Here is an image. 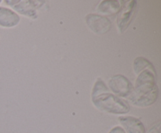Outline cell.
Here are the masks:
<instances>
[{
	"mask_svg": "<svg viewBox=\"0 0 161 133\" xmlns=\"http://www.w3.org/2000/svg\"><path fill=\"white\" fill-rule=\"evenodd\" d=\"M5 3L11 6L16 12L29 18H37V9L42 6L44 1H32V0H6Z\"/></svg>",
	"mask_w": 161,
	"mask_h": 133,
	"instance_id": "3",
	"label": "cell"
},
{
	"mask_svg": "<svg viewBox=\"0 0 161 133\" xmlns=\"http://www.w3.org/2000/svg\"><path fill=\"white\" fill-rule=\"evenodd\" d=\"M85 20L90 29L98 35L106 34L112 28L111 20L105 16L90 13L86 16Z\"/></svg>",
	"mask_w": 161,
	"mask_h": 133,
	"instance_id": "5",
	"label": "cell"
},
{
	"mask_svg": "<svg viewBox=\"0 0 161 133\" xmlns=\"http://www.w3.org/2000/svg\"><path fill=\"white\" fill-rule=\"evenodd\" d=\"M134 71L136 74H139L141 72L144 71L146 70H149L154 74H156L155 67H153L152 63L147 59L146 58L142 57V56H139L137 57L134 61L133 64Z\"/></svg>",
	"mask_w": 161,
	"mask_h": 133,
	"instance_id": "10",
	"label": "cell"
},
{
	"mask_svg": "<svg viewBox=\"0 0 161 133\" xmlns=\"http://www.w3.org/2000/svg\"><path fill=\"white\" fill-rule=\"evenodd\" d=\"M108 86L114 95L119 98H127L134 89L128 78L122 74L113 75L108 81Z\"/></svg>",
	"mask_w": 161,
	"mask_h": 133,
	"instance_id": "4",
	"label": "cell"
},
{
	"mask_svg": "<svg viewBox=\"0 0 161 133\" xmlns=\"http://www.w3.org/2000/svg\"><path fill=\"white\" fill-rule=\"evenodd\" d=\"M108 133H126L121 126H115L108 131Z\"/></svg>",
	"mask_w": 161,
	"mask_h": 133,
	"instance_id": "12",
	"label": "cell"
},
{
	"mask_svg": "<svg viewBox=\"0 0 161 133\" xmlns=\"http://www.w3.org/2000/svg\"><path fill=\"white\" fill-rule=\"evenodd\" d=\"M92 103L99 110L108 114L124 116L130 111V106L126 100L109 92L92 99Z\"/></svg>",
	"mask_w": 161,
	"mask_h": 133,
	"instance_id": "2",
	"label": "cell"
},
{
	"mask_svg": "<svg viewBox=\"0 0 161 133\" xmlns=\"http://www.w3.org/2000/svg\"><path fill=\"white\" fill-rule=\"evenodd\" d=\"M137 6L136 1H127L125 2V4L121 6L120 13L117 20L118 28L121 33L125 31L128 26L130 25L134 14H135V9Z\"/></svg>",
	"mask_w": 161,
	"mask_h": 133,
	"instance_id": "6",
	"label": "cell"
},
{
	"mask_svg": "<svg viewBox=\"0 0 161 133\" xmlns=\"http://www.w3.org/2000/svg\"><path fill=\"white\" fill-rule=\"evenodd\" d=\"M2 3V1H1V0H0V3Z\"/></svg>",
	"mask_w": 161,
	"mask_h": 133,
	"instance_id": "14",
	"label": "cell"
},
{
	"mask_svg": "<svg viewBox=\"0 0 161 133\" xmlns=\"http://www.w3.org/2000/svg\"><path fill=\"white\" fill-rule=\"evenodd\" d=\"M106 92H108V88L107 87L103 80L98 78L96 80L94 87H93L92 92H91V98L94 99L98 95H102V94L106 93Z\"/></svg>",
	"mask_w": 161,
	"mask_h": 133,
	"instance_id": "11",
	"label": "cell"
},
{
	"mask_svg": "<svg viewBox=\"0 0 161 133\" xmlns=\"http://www.w3.org/2000/svg\"><path fill=\"white\" fill-rule=\"evenodd\" d=\"M118 0H105L102 1L97 6V11L105 15L116 14L120 10L122 5Z\"/></svg>",
	"mask_w": 161,
	"mask_h": 133,
	"instance_id": "9",
	"label": "cell"
},
{
	"mask_svg": "<svg viewBox=\"0 0 161 133\" xmlns=\"http://www.w3.org/2000/svg\"><path fill=\"white\" fill-rule=\"evenodd\" d=\"M148 133H160V123L157 125H155L154 127H153L149 131Z\"/></svg>",
	"mask_w": 161,
	"mask_h": 133,
	"instance_id": "13",
	"label": "cell"
},
{
	"mask_svg": "<svg viewBox=\"0 0 161 133\" xmlns=\"http://www.w3.org/2000/svg\"><path fill=\"white\" fill-rule=\"evenodd\" d=\"M159 89L156 83V74L146 70L138 74L135 85L127 97L130 103L138 107H148L158 99Z\"/></svg>",
	"mask_w": 161,
	"mask_h": 133,
	"instance_id": "1",
	"label": "cell"
},
{
	"mask_svg": "<svg viewBox=\"0 0 161 133\" xmlns=\"http://www.w3.org/2000/svg\"><path fill=\"white\" fill-rule=\"evenodd\" d=\"M20 17L17 13L9 8L0 6V27L10 28L20 23Z\"/></svg>",
	"mask_w": 161,
	"mask_h": 133,
	"instance_id": "8",
	"label": "cell"
},
{
	"mask_svg": "<svg viewBox=\"0 0 161 133\" xmlns=\"http://www.w3.org/2000/svg\"><path fill=\"white\" fill-rule=\"evenodd\" d=\"M118 120L126 133H146L142 122L134 116H120Z\"/></svg>",
	"mask_w": 161,
	"mask_h": 133,
	"instance_id": "7",
	"label": "cell"
}]
</instances>
